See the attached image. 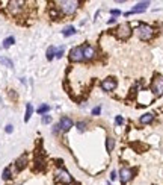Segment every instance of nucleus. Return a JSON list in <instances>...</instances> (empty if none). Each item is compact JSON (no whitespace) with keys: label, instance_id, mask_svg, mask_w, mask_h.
Masks as SVG:
<instances>
[{"label":"nucleus","instance_id":"obj_25","mask_svg":"<svg viewBox=\"0 0 163 185\" xmlns=\"http://www.w3.org/2000/svg\"><path fill=\"white\" fill-rule=\"evenodd\" d=\"M64 56V47H59V49L56 50V56L55 58H57V59H59V58H62Z\"/></svg>","mask_w":163,"mask_h":185},{"label":"nucleus","instance_id":"obj_8","mask_svg":"<svg viewBox=\"0 0 163 185\" xmlns=\"http://www.w3.org/2000/svg\"><path fill=\"white\" fill-rule=\"evenodd\" d=\"M82 47H83V56H85V59L91 61V59H94V58L97 56V52H95V49H94L92 46L85 44V46H82Z\"/></svg>","mask_w":163,"mask_h":185},{"label":"nucleus","instance_id":"obj_27","mask_svg":"<svg viewBox=\"0 0 163 185\" xmlns=\"http://www.w3.org/2000/svg\"><path fill=\"white\" fill-rule=\"evenodd\" d=\"M110 14H112L113 17H115V15L118 17V15H121V11H119V9H110Z\"/></svg>","mask_w":163,"mask_h":185},{"label":"nucleus","instance_id":"obj_22","mask_svg":"<svg viewBox=\"0 0 163 185\" xmlns=\"http://www.w3.org/2000/svg\"><path fill=\"white\" fill-rule=\"evenodd\" d=\"M2 178L5 179V181H8V179H11L12 176H11V168H9V167H6V168H5V170H3V173H2Z\"/></svg>","mask_w":163,"mask_h":185},{"label":"nucleus","instance_id":"obj_16","mask_svg":"<svg viewBox=\"0 0 163 185\" xmlns=\"http://www.w3.org/2000/svg\"><path fill=\"white\" fill-rule=\"evenodd\" d=\"M15 43V38H14V36H8V38H5L3 40V49H9V47H11L12 44Z\"/></svg>","mask_w":163,"mask_h":185},{"label":"nucleus","instance_id":"obj_24","mask_svg":"<svg viewBox=\"0 0 163 185\" xmlns=\"http://www.w3.org/2000/svg\"><path fill=\"white\" fill-rule=\"evenodd\" d=\"M77 129H79V132H83L86 129V123H85V121H79V123H77Z\"/></svg>","mask_w":163,"mask_h":185},{"label":"nucleus","instance_id":"obj_3","mask_svg":"<svg viewBox=\"0 0 163 185\" xmlns=\"http://www.w3.org/2000/svg\"><path fill=\"white\" fill-rule=\"evenodd\" d=\"M70 61L71 62H82V61H85V56H83V47L82 46L73 47V49L70 50Z\"/></svg>","mask_w":163,"mask_h":185},{"label":"nucleus","instance_id":"obj_17","mask_svg":"<svg viewBox=\"0 0 163 185\" xmlns=\"http://www.w3.org/2000/svg\"><path fill=\"white\" fill-rule=\"evenodd\" d=\"M74 34H76V29L73 28V26H67V28L62 30V35H64V36H71Z\"/></svg>","mask_w":163,"mask_h":185},{"label":"nucleus","instance_id":"obj_20","mask_svg":"<svg viewBox=\"0 0 163 185\" xmlns=\"http://www.w3.org/2000/svg\"><path fill=\"white\" fill-rule=\"evenodd\" d=\"M49 111H50V106H49V105H45V103H43V105H41V106L38 108V114L45 115L47 112H49Z\"/></svg>","mask_w":163,"mask_h":185},{"label":"nucleus","instance_id":"obj_2","mask_svg":"<svg viewBox=\"0 0 163 185\" xmlns=\"http://www.w3.org/2000/svg\"><path fill=\"white\" fill-rule=\"evenodd\" d=\"M136 32H138V36L140 40H144V41H148V40H151L152 38V35H154V30H152V28L151 26H148V24H139V28L136 29Z\"/></svg>","mask_w":163,"mask_h":185},{"label":"nucleus","instance_id":"obj_21","mask_svg":"<svg viewBox=\"0 0 163 185\" xmlns=\"http://www.w3.org/2000/svg\"><path fill=\"white\" fill-rule=\"evenodd\" d=\"M113 146H115V141H113V138H107L106 140V150L110 153L113 150Z\"/></svg>","mask_w":163,"mask_h":185},{"label":"nucleus","instance_id":"obj_4","mask_svg":"<svg viewBox=\"0 0 163 185\" xmlns=\"http://www.w3.org/2000/svg\"><path fill=\"white\" fill-rule=\"evenodd\" d=\"M24 2L21 0H12V2L8 3V11L11 12L12 15H20V12L24 9Z\"/></svg>","mask_w":163,"mask_h":185},{"label":"nucleus","instance_id":"obj_9","mask_svg":"<svg viewBox=\"0 0 163 185\" xmlns=\"http://www.w3.org/2000/svg\"><path fill=\"white\" fill-rule=\"evenodd\" d=\"M131 176H133V170H130V168H122V170L119 172V179H121V184L125 185L130 179Z\"/></svg>","mask_w":163,"mask_h":185},{"label":"nucleus","instance_id":"obj_31","mask_svg":"<svg viewBox=\"0 0 163 185\" xmlns=\"http://www.w3.org/2000/svg\"><path fill=\"white\" fill-rule=\"evenodd\" d=\"M61 131V128H59V124H56L55 128H53V134H57V132Z\"/></svg>","mask_w":163,"mask_h":185},{"label":"nucleus","instance_id":"obj_23","mask_svg":"<svg viewBox=\"0 0 163 185\" xmlns=\"http://www.w3.org/2000/svg\"><path fill=\"white\" fill-rule=\"evenodd\" d=\"M59 14H61V12H59V9H57V8H56V9H55V8L50 9V15H51L53 18H57V17H59Z\"/></svg>","mask_w":163,"mask_h":185},{"label":"nucleus","instance_id":"obj_29","mask_svg":"<svg viewBox=\"0 0 163 185\" xmlns=\"http://www.w3.org/2000/svg\"><path fill=\"white\" fill-rule=\"evenodd\" d=\"M5 131H6V132H8V134H11V132L14 131V126H12V124H8V126H6V128H5Z\"/></svg>","mask_w":163,"mask_h":185},{"label":"nucleus","instance_id":"obj_32","mask_svg":"<svg viewBox=\"0 0 163 185\" xmlns=\"http://www.w3.org/2000/svg\"><path fill=\"white\" fill-rule=\"evenodd\" d=\"M110 179H116V172H112V173H110Z\"/></svg>","mask_w":163,"mask_h":185},{"label":"nucleus","instance_id":"obj_33","mask_svg":"<svg viewBox=\"0 0 163 185\" xmlns=\"http://www.w3.org/2000/svg\"><path fill=\"white\" fill-rule=\"evenodd\" d=\"M115 22H116V18H115V17H112V18H110V20H109V24H113Z\"/></svg>","mask_w":163,"mask_h":185},{"label":"nucleus","instance_id":"obj_26","mask_svg":"<svg viewBox=\"0 0 163 185\" xmlns=\"http://www.w3.org/2000/svg\"><path fill=\"white\" fill-rule=\"evenodd\" d=\"M50 121H51V117H50V115H47V114L43 115V123H44V124H49Z\"/></svg>","mask_w":163,"mask_h":185},{"label":"nucleus","instance_id":"obj_6","mask_svg":"<svg viewBox=\"0 0 163 185\" xmlns=\"http://www.w3.org/2000/svg\"><path fill=\"white\" fill-rule=\"evenodd\" d=\"M55 176H56V181H57V182H62V184H71V182H73L71 174L68 173L65 168H57Z\"/></svg>","mask_w":163,"mask_h":185},{"label":"nucleus","instance_id":"obj_1","mask_svg":"<svg viewBox=\"0 0 163 185\" xmlns=\"http://www.w3.org/2000/svg\"><path fill=\"white\" fill-rule=\"evenodd\" d=\"M56 5H57V9L61 11V14L71 15L77 11V8H79L80 3L76 2V0H62V2H56Z\"/></svg>","mask_w":163,"mask_h":185},{"label":"nucleus","instance_id":"obj_5","mask_svg":"<svg viewBox=\"0 0 163 185\" xmlns=\"http://www.w3.org/2000/svg\"><path fill=\"white\" fill-rule=\"evenodd\" d=\"M131 35V28L128 23H121L116 29V36L119 40H127L128 36Z\"/></svg>","mask_w":163,"mask_h":185},{"label":"nucleus","instance_id":"obj_19","mask_svg":"<svg viewBox=\"0 0 163 185\" xmlns=\"http://www.w3.org/2000/svg\"><path fill=\"white\" fill-rule=\"evenodd\" d=\"M0 62H2L3 65H6V67H9V68H12L14 67V62L9 59V58H5V56H0Z\"/></svg>","mask_w":163,"mask_h":185},{"label":"nucleus","instance_id":"obj_14","mask_svg":"<svg viewBox=\"0 0 163 185\" xmlns=\"http://www.w3.org/2000/svg\"><path fill=\"white\" fill-rule=\"evenodd\" d=\"M152 120H154V114L148 112V114H144V115L140 117V123H142V124H148V123H151Z\"/></svg>","mask_w":163,"mask_h":185},{"label":"nucleus","instance_id":"obj_30","mask_svg":"<svg viewBox=\"0 0 163 185\" xmlns=\"http://www.w3.org/2000/svg\"><path fill=\"white\" fill-rule=\"evenodd\" d=\"M122 121H124L122 117H119V115H118L116 118H115V123H116V124H122Z\"/></svg>","mask_w":163,"mask_h":185},{"label":"nucleus","instance_id":"obj_15","mask_svg":"<svg viewBox=\"0 0 163 185\" xmlns=\"http://www.w3.org/2000/svg\"><path fill=\"white\" fill-rule=\"evenodd\" d=\"M32 112H33V108H32V103H27L26 105V115H24V121L27 123L32 117Z\"/></svg>","mask_w":163,"mask_h":185},{"label":"nucleus","instance_id":"obj_28","mask_svg":"<svg viewBox=\"0 0 163 185\" xmlns=\"http://www.w3.org/2000/svg\"><path fill=\"white\" fill-rule=\"evenodd\" d=\"M100 111H101V108H100V106L94 108V109H92V115H98V114H100Z\"/></svg>","mask_w":163,"mask_h":185},{"label":"nucleus","instance_id":"obj_13","mask_svg":"<svg viewBox=\"0 0 163 185\" xmlns=\"http://www.w3.org/2000/svg\"><path fill=\"white\" fill-rule=\"evenodd\" d=\"M26 164H27V156L21 155L17 161H15V167H17V170L20 172V170H23V168L26 167Z\"/></svg>","mask_w":163,"mask_h":185},{"label":"nucleus","instance_id":"obj_7","mask_svg":"<svg viewBox=\"0 0 163 185\" xmlns=\"http://www.w3.org/2000/svg\"><path fill=\"white\" fill-rule=\"evenodd\" d=\"M152 91L157 97L163 94V76H157L152 82Z\"/></svg>","mask_w":163,"mask_h":185},{"label":"nucleus","instance_id":"obj_18","mask_svg":"<svg viewBox=\"0 0 163 185\" xmlns=\"http://www.w3.org/2000/svg\"><path fill=\"white\" fill-rule=\"evenodd\" d=\"M55 56H56V49L53 46H50L49 49H47V59L51 61V59H55Z\"/></svg>","mask_w":163,"mask_h":185},{"label":"nucleus","instance_id":"obj_11","mask_svg":"<svg viewBox=\"0 0 163 185\" xmlns=\"http://www.w3.org/2000/svg\"><path fill=\"white\" fill-rule=\"evenodd\" d=\"M148 6H150V2H140V3H138V5H136V6H134L133 9H131V11L125 12V15H127V17H128L130 14H138V12H144V11H145V9L148 8Z\"/></svg>","mask_w":163,"mask_h":185},{"label":"nucleus","instance_id":"obj_12","mask_svg":"<svg viewBox=\"0 0 163 185\" xmlns=\"http://www.w3.org/2000/svg\"><path fill=\"white\" fill-rule=\"evenodd\" d=\"M101 88L104 89V91H113V89L116 88V82H115L112 77L104 79V81L101 82Z\"/></svg>","mask_w":163,"mask_h":185},{"label":"nucleus","instance_id":"obj_10","mask_svg":"<svg viewBox=\"0 0 163 185\" xmlns=\"http://www.w3.org/2000/svg\"><path fill=\"white\" fill-rule=\"evenodd\" d=\"M59 128H61L62 132H68L73 128V120L70 117H62L61 121H59Z\"/></svg>","mask_w":163,"mask_h":185}]
</instances>
